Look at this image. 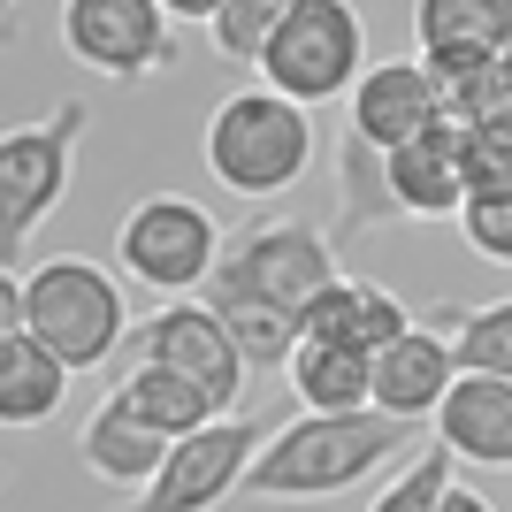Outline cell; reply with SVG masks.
Wrapping results in <instances>:
<instances>
[{"label": "cell", "mask_w": 512, "mask_h": 512, "mask_svg": "<svg viewBox=\"0 0 512 512\" xmlns=\"http://www.w3.org/2000/svg\"><path fill=\"white\" fill-rule=\"evenodd\" d=\"M146 360L176 367L214 413H237V398H245V352L214 321V306H161L146 321Z\"/></svg>", "instance_id": "10"}, {"label": "cell", "mask_w": 512, "mask_h": 512, "mask_svg": "<svg viewBox=\"0 0 512 512\" xmlns=\"http://www.w3.org/2000/svg\"><path fill=\"white\" fill-rule=\"evenodd\" d=\"M222 253V230H214V214L199 199H176V192H153L123 214V237H115V260H123L130 283H146V291H199Z\"/></svg>", "instance_id": "6"}, {"label": "cell", "mask_w": 512, "mask_h": 512, "mask_svg": "<svg viewBox=\"0 0 512 512\" xmlns=\"http://www.w3.org/2000/svg\"><path fill=\"white\" fill-rule=\"evenodd\" d=\"M444 490H451V451L436 444V451H421V459L406 467V482L375 490V512H436V505H444Z\"/></svg>", "instance_id": "27"}, {"label": "cell", "mask_w": 512, "mask_h": 512, "mask_svg": "<svg viewBox=\"0 0 512 512\" xmlns=\"http://www.w3.org/2000/svg\"><path fill=\"white\" fill-rule=\"evenodd\" d=\"M8 16H16V0H0V31H8Z\"/></svg>", "instance_id": "30"}, {"label": "cell", "mask_w": 512, "mask_h": 512, "mask_svg": "<svg viewBox=\"0 0 512 512\" xmlns=\"http://www.w3.org/2000/svg\"><path fill=\"white\" fill-rule=\"evenodd\" d=\"M406 321L413 314H406L398 291H383V283H367V276H329L314 299L299 306V337H329V344H352V352H375V344H390Z\"/></svg>", "instance_id": "14"}, {"label": "cell", "mask_w": 512, "mask_h": 512, "mask_svg": "<svg viewBox=\"0 0 512 512\" xmlns=\"http://www.w3.org/2000/svg\"><path fill=\"white\" fill-rule=\"evenodd\" d=\"M314 161V115L283 92L253 85L207 115V176L237 199H276L291 192Z\"/></svg>", "instance_id": "2"}, {"label": "cell", "mask_w": 512, "mask_h": 512, "mask_svg": "<svg viewBox=\"0 0 512 512\" xmlns=\"http://www.w3.org/2000/svg\"><path fill=\"white\" fill-rule=\"evenodd\" d=\"M352 146L360 153H383L398 146V138H413V130L436 115V100H428V69L421 62H367L360 77H352Z\"/></svg>", "instance_id": "13"}, {"label": "cell", "mask_w": 512, "mask_h": 512, "mask_svg": "<svg viewBox=\"0 0 512 512\" xmlns=\"http://www.w3.org/2000/svg\"><path fill=\"white\" fill-rule=\"evenodd\" d=\"M459 169H467V184H512V115L459 130Z\"/></svg>", "instance_id": "26"}, {"label": "cell", "mask_w": 512, "mask_h": 512, "mask_svg": "<svg viewBox=\"0 0 512 512\" xmlns=\"http://www.w3.org/2000/svg\"><path fill=\"white\" fill-rule=\"evenodd\" d=\"M85 100H54L39 123L0 130V260H16L39 222L62 207L69 176H77V146H85Z\"/></svg>", "instance_id": "5"}, {"label": "cell", "mask_w": 512, "mask_h": 512, "mask_svg": "<svg viewBox=\"0 0 512 512\" xmlns=\"http://www.w3.org/2000/svg\"><path fill=\"white\" fill-rule=\"evenodd\" d=\"M253 444H260V421H222V413H207L199 428L169 436L161 467L138 482V505H146V512L222 505V497H230V482H237V467L253 459Z\"/></svg>", "instance_id": "8"}, {"label": "cell", "mask_w": 512, "mask_h": 512, "mask_svg": "<svg viewBox=\"0 0 512 512\" xmlns=\"http://www.w3.org/2000/svg\"><path fill=\"white\" fill-rule=\"evenodd\" d=\"M451 214H459L467 253H482L490 268H505V260H512V184H467Z\"/></svg>", "instance_id": "24"}, {"label": "cell", "mask_w": 512, "mask_h": 512, "mask_svg": "<svg viewBox=\"0 0 512 512\" xmlns=\"http://www.w3.org/2000/svg\"><path fill=\"white\" fill-rule=\"evenodd\" d=\"M329 276H337V253H329V237L306 230V222H260V230L237 237L230 253H214V268H207V283L260 291V299L291 306V314H299Z\"/></svg>", "instance_id": "9"}, {"label": "cell", "mask_w": 512, "mask_h": 512, "mask_svg": "<svg viewBox=\"0 0 512 512\" xmlns=\"http://www.w3.org/2000/svg\"><path fill=\"white\" fill-rule=\"evenodd\" d=\"M62 46L77 69L107 85H146L176 54L161 0H62Z\"/></svg>", "instance_id": "7"}, {"label": "cell", "mask_w": 512, "mask_h": 512, "mask_svg": "<svg viewBox=\"0 0 512 512\" xmlns=\"http://www.w3.org/2000/svg\"><path fill=\"white\" fill-rule=\"evenodd\" d=\"M115 406H130L146 428H161V436H184V428H199L214 413L207 398H199L176 367H161V360H146L138 375H123V383H115Z\"/></svg>", "instance_id": "22"}, {"label": "cell", "mask_w": 512, "mask_h": 512, "mask_svg": "<svg viewBox=\"0 0 512 512\" xmlns=\"http://www.w3.org/2000/svg\"><path fill=\"white\" fill-rule=\"evenodd\" d=\"M413 46H421V69L505 54L512 46V0H413Z\"/></svg>", "instance_id": "16"}, {"label": "cell", "mask_w": 512, "mask_h": 512, "mask_svg": "<svg viewBox=\"0 0 512 512\" xmlns=\"http://www.w3.org/2000/svg\"><path fill=\"white\" fill-rule=\"evenodd\" d=\"M428 100L444 123H490V115H512V62L505 54H474V62H444L428 69Z\"/></svg>", "instance_id": "21"}, {"label": "cell", "mask_w": 512, "mask_h": 512, "mask_svg": "<svg viewBox=\"0 0 512 512\" xmlns=\"http://www.w3.org/2000/svg\"><path fill=\"white\" fill-rule=\"evenodd\" d=\"M283 8L291 0H214V16H207V39L214 54H230V62H253L260 39L283 23Z\"/></svg>", "instance_id": "25"}, {"label": "cell", "mask_w": 512, "mask_h": 512, "mask_svg": "<svg viewBox=\"0 0 512 512\" xmlns=\"http://www.w3.org/2000/svg\"><path fill=\"white\" fill-rule=\"evenodd\" d=\"M62 398H69V367L54 360L31 329H8V337H0V428L54 421Z\"/></svg>", "instance_id": "17"}, {"label": "cell", "mask_w": 512, "mask_h": 512, "mask_svg": "<svg viewBox=\"0 0 512 512\" xmlns=\"http://www.w3.org/2000/svg\"><path fill=\"white\" fill-rule=\"evenodd\" d=\"M260 85L283 92L299 107H329L352 92V77L367 69V23L352 0H291L283 23L260 39L253 54Z\"/></svg>", "instance_id": "4"}, {"label": "cell", "mask_w": 512, "mask_h": 512, "mask_svg": "<svg viewBox=\"0 0 512 512\" xmlns=\"http://www.w3.org/2000/svg\"><path fill=\"white\" fill-rule=\"evenodd\" d=\"M451 367H482V375H512V306L490 299V306H467L451 321Z\"/></svg>", "instance_id": "23"}, {"label": "cell", "mask_w": 512, "mask_h": 512, "mask_svg": "<svg viewBox=\"0 0 512 512\" xmlns=\"http://www.w3.org/2000/svg\"><path fill=\"white\" fill-rule=\"evenodd\" d=\"M0 482H8V474H0Z\"/></svg>", "instance_id": "31"}, {"label": "cell", "mask_w": 512, "mask_h": 512, "mask_svg": "<svg viewBox=\"0 0 512 512\" xmlns=\"http://www.w3.org/2000/svg\"><path fill=\"white\" fill-rule=\"evenodd\" d=\"M161 16H169V23H207L214 0H161Z\"/></svg>", "instance_id": "29"}, {"label": "cell", "mask_w": 512, "mask_h": 512, "mask_svg": "<svg viewBox=\"0 0 512 512\" xmlns=\"http://www.w3.org/2000/svg\"><path fill=\"white\" fill-rule=\"evenodd\" d=\"M207 306L214 321L230 329V344L245 352V367H283V352L299 344V314L276 299H260V291H237V283H207Z\"/></svg>", "instance_id": "20"}, {"label": "cell", "mask_w": 512, "mask_h": 512, "mask_svg": "<svg viewBox=\"0 0 512 512\" xmlns=\"http://www.w3.org/2000/svg\"><path fill=\"white\" fill-rule=\"evenodd\" d=\"M23 329L69 367V375H85V367H107L115 360V344L130 329V306H123V283L107 276L100 260H46L23 276Z\"/></svg>", "instance_id": "3"}, {"label": "cell", "mask_w": 512, "mask_h": 512, "mask_svg": "<svg viewBox=\"0 0 512 512\" xmlns=\"http://www.w3.org/2000/svg\"><path fill=\"white\" fill-rule=\"evenodd\" d=\"M23 329V276H8V260H0V337Z\"/></svg>", "instance_id": "28"}, {"label": "cell", "mask_w": 512, "mask_h": 512, "mask_svg": "<svg viewBox=\"0 0 512 512\" xmlns=\"http://www.w3.org/2000/svg\"><path fill=\"white\" fill-rule=\"evenodd\" d=\"M161 451H169V436L146 428L130 406H115V398H100V413H92L85 436H77V459H85L100 482H146V474L161 467Z\"/></svg>", "instance_id": "18"}, {"label": "cell", "mask_w": 512, "mask_h": 512, "mask_svg": "<svg viewBox=\"0 0 512 512\" xmlns=\"http://www.w3.org/2000/svg\"><path fill=\"white\" fill-rule=\"evenodd\" d=\"M444 383H451V344L436 337V329H413V321H406L390 344L367 352V406H383V413L421 421Z\"/></svg>", "instance_id": "15"}, {"label": "cell", "mask_w": 512, "mask_h": 512, "mask_svg": "<svg viewBox=\"0 0 512 512\" xmlns=\"http://www.w3.org/2000/svg\"><path fill=\"white\" fill-rule=\"evenodd\" d=\"M459 192H467V169H459V123L428 115L413 138L383 146V199H390L398 214L436 222V214L459 207Z\"/></svg>", "instance_id": "12"}, {"label": "cell", "mask_w": 512, "mask_h": 512, "mask_svg": "<svg viewBox=\"0 0 512 512\" xmlns=\"http://www.w3.org/2000/svg\"><path fill=\"white\" fill-rule=\"evenodd\" d=\"M283 375L299 390L306 413H352L367 406V352L352 344H329V337H299L283 352Z\"/></svg>", "instance_id": "19"}, {"label": "cell", "mask_w": 512, "mask_h": 512, "mask_svg": "<svg viewBox=\"0 0 512 512\" xmlns=\"http://www.w3.org/2000/svg\"><path fill=\"white\" fill-rule=\"evenodd\" d=\"M421 436V421L383 406H352V413H306V421H283L276 436H260L253 459L237 467L230 497H337L352 482L398 459V451Z\"/></svg>", "instance_id": "1"}, {"label": "cell", "mask_w": 512, "mask_h": 512, "mask_svg": "<svg viewBox=\"0 0 512 512\" xmlns=\"http://www.w3.org/2000/svg\"><path fill=\"white\" fill-rule=\"evenodd\" d=\"M436 444L451 459L505 474L512 467V375H482V367H451V383L436 390Z\"/></svg>", "instance_id": "11"}]
</instances>
